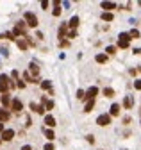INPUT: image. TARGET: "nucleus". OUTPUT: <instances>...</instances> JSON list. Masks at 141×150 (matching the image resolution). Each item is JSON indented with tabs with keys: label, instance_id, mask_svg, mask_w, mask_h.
I'll list each match as a JSON object with an SVG mask.
<instances>
[{
	"label": "nucleus",
	"instance_id": "obj_31",
	"mask_svg": "<svg viewBox=\"0 0 141 150\" xmlns=\"http://www.w3.org/2000/svg\"><path fill=\"white\" fill-rule=\"evenodd\" d=\"M43 150H56V148H54V145H52V143H46Z\"/></svg>",
	"mask_w": 141,
	"mask_h": 150
},
{
	"label": "nucleus",
	"instance_id": "obj_32",
	"mask_svg": "<svg viewBox=\"0 0 141 150\" xmlns=\"http://www.w3.org/2000/svg\"><path fill=\"white\" fill-rule=\"evenodd\" d=\"M77 98H84V91L82 90H77Z\"/></svg>",
	"mask_w": 141,
	"mask_h": 150
},
{
	"label": "nucleus",
	"instance_id": "obj_20",
	"mask_svg": "<svg viewBox=\"0 0 141 150\" xmlns=\"http://www.w3.org/2000/svg\"><path fill=\"white\" fill-rule=\"evenodd\" d=\"M23 79L27 80V82H36V84L39 82L38 79H32V77H30V73H29V72H25V73H23Z\"/></svg>",
	"mask_w": 141,
	"mask_h": 150
},
{
	"label": "nucleus",
	"instance_id": "obj_1",
	"mask_svg": "<svg viewBox=\"0 0 141 150\" xmlns=\"http://www.w3.org/2000/svg\"><path fill=\"white\" fill-rule=\"evenodd\" d=\"M23 18H25V23L29 25V27H38V16L34 15V13L27 11L25 15H23Z\"/></svg>",
	"mask_w": 141,
	"mask_h": 150
},
{
	"label": "nucleus",
	"instance_id": "obj_6",
	"mask_svg": "<svg viewBox=\"0 0 141 150\" xmlns=\"http://www.w3.org/2000/svg\"><path fill=\"white\" fill-rule=\"evenodd\" d=\"M13 138H15V131L13 129H4V132H2V141H11Z\"/></svg>",
	"mask_w": 141,
	"mask_h": 150
},
{
	"label": "nucleus",
	"instance_id": "obj_22",
	"mask_svg": "<svg viewBox=\"0 0 141 150\" xmlns=\"http://www.w3.org/2000/svg\"><path fill=\"white\" fill-rule=\"evenodd\" d=\"M113 18H115L113 13H102V20H104V22H113Z\"/></svg>",
	"mask_w": 141,
	"mask_h": 150
},
{
	"label": "nucleus",
	"instance_id": "obj_18",
	"mask_svg": "<svg viewBox=\"0 0 141 150\" xmlns=\"http://www.w3.org/2000/svg\"><path fill=\"white\" fill-rule=\"evenodd\" d=\"M93 107H95V98H91V100H88V104H86V107H84V111H86V113H89V111H93Z\"/></svg>",
	"mask_w": 141,
	"mask_h": 150
},
{
	"label": "nucleus",
	"instance_id": "obj_3",
	"mask_svg": "<svg viewBox=\"0 0 141 150\" xmlns=\"http://www.w3.org/2000/svg\"><path fill=\"white\" fill-rule=\"evenodd\" d=\"M9 82H11V80H9V77H7V75H5V73H2V75H0V93H7V90H9Z\"/></svg>",
	"mask_w": 141,
	"mask_h": 150
},
{
	"label": "nucleus",
	"instance_id": "obj_30",
	"mask_svg": "<svg viewBox=\"0 0 141 150\" xmlns=\"http://www.w3.org/2000/svg\"><path fill=\"white\" fill-rule=\"evenodd\" d=\"M52 15L54 16H61V7H56V9L52 11Z\"/></svg>",
	"mask_w": 141,
	"mask_h": 150
},
{
	"label": "nucleus",
	"instance_id": "obj_9",
	"mask_svg": "<svg viewBox=\"0 0 141 150\" xmlns=\"http://www.w3.org/2000/svg\"><path fill=\"white\" fill-rule=\"evenodd\" d=\"M11 118V113L7 109H0V123H4V121H7Z\"/></svg>",
	"mask_w": 141,
	"mask_h": 150
},
{
	"label": "nucleus",
	"instance_id": "obj_12",
	"mask_svg": "<svg viewBox=\"0 0 141 150\" xmlns=\"http://www.w3.org/2000/svg\"><path fill=\"white\" fill-rule=\"evenodd\" d=\"M2 106H4V109H9V106H11V98H9L7 93L2 95Z\"/></svg>",
	"mask_w": 141,
	"mask_h": 150
},
{
	"label": "nucleus",
	"instance_id": "obj_33",
	"mask_svg": "<svg viewBox=\"0 0 141 150\" xmlns=\"http://www.w3.org/2000/svg\"><path fill=\"white\" fill-rule=\"evenodd\" d=\"M77 36V31H70L68 32V38H75Z\"/></svg>",
	"mask_w": 141,
	"mask_h": 150
},
{
	"label": "nucleus",
	"instance_id": "obj_15",
	"mask_svg": "<svg viewBox=\"0 0 141 150\" xmlns=\"http://www.w3.org/2000/svg\"><path fill=\"white\" fill-rule=\"evenodd\" d=\"M16 45H18L20 50H27V48H29V41H27V39H18Z\"/></svg>",
	"mask_w": 141,
	"mask_h": 150
},
{
	"label": "nucleus",
	"instance_id": "obj_4",
	"mask_svg": "<svg viewBox=\"0 0 141 150\" xmlns=\"http://www.w3.org/2000/svg\"><path fill=\"white\" fill-rule=\"evenodd\" d=\"M13 36H25V22H18L15 31H13Z\"/></svg>",
	"mask_w": 141,
	"mask_h": 150
},
{
	"label": "nucleus",
	"instance_id": "obj_40",
	"mask_svg": "<svg viewBox=\"0 0 141 150\" xmlns=\"http://www.w3.org/2000/svg\"><path fill=\"white\" fill-rule=\"evenodd\" d=\"M0 132H4V123H0Z\"/></svg>",
	"mask_w": 141,
	"mask_h": 150
},
{
	"label": "nucleus",
	"instance_id": "obj_38",
	"mask_svg": "<svg viewBox=\"0 0 141 150\" xmlns=\"http://www.w3.org/2000/svg\"><path fill=\"white\" fill-rule=\"evenodd\" d=\"M88 141H89V143H95V138H93V136L89 134V136H88Z\"/></svg>",
	"mask_w": 141,
	"mask_h": 150
},
{
	"label": "nucleus",
	"instance_id": "obj_5",
	"mask_svg": "<svg viewBox=\"0 0 141 150\" xmlns=\"http://www.w3.org/2000/svg\"><path fill=\"white\" fill-rule=\"evenodd\" d=\"M97 123H98L100 127L109 125V123H111V116H109V114H100V116L97 118Z\"/></svg>",
	"mask_w": 141,
	"mask_h": 150
},
{
	"label": "nucleus",
	"instance_id": "obj_36",
	"mask_svg": "<svg viewBox=\"0 0 141 150\" xmlns=\"http://www.w3.org/2000/svg\"><path fill=\"white\" fill-rule=\"evenodd\" d=\"M59 46H68V41H63L61 39V41H59Z\"/></svg>",
	"mask_w": 141,
	"mask_h": 150
},
{
	"label": "nucleus",
	"instance_id": "obj_24",
	"mask_svg": "<svg viewBox=\"0 0 141 150\" xmlns=\"http://www.w3.org/2000/svg\"><path fill=\"white\" fill-rule=\"evenodd\" d=\"M129 38H130V39H132V38H134V39L139 38V31H138V29H132V31L129 32Z\"/></svg>",
	"mask_w": 141,
	"mask_h": 150
},
{
	"label": "nucleus",
	"instance_id": "obj_13",
	"mask_svg": "<svg viewBox=\"0 0 141 150\" xmlns=\"http://www.w3.org/2000/svg\"><path fill=\"white\" fill-rule=\"evenodd\" d=\"M68 27H70L71 31H75L77 27H79V16H73V18L70 20V22H68Z\"/></svg>",
	"mask_w": 141,
	"mask_h": 150
},
{
	"label": "nucleus",
	"instance_id": "obj_11",
	"mask_svg": "<svg viewBox=\"0 0 141 150\" xmlns=\"http://www.w3.org/2000/svg\"><path fill=\"white\" fill-rule=\"evenodd\" d=\"M116 4L115 2H102V9H105L104 13H111V9H115Z\"/></svg>",
	"mask_w": 141,
	"mask_h": 150
},
{
	"label": "nucleus",
	"instance_id": "obj_27",
	"mask_svg": "<svg viewBox=\"0 0 141 150\" xmlns=\"http://www.w3.org/2000/svg\"><path fill=\"white\" fill-rule=\"evenodd\" d=\"M34 111H36L38 114H45V107H43V106H38V104H36V107H34Z\"/></svg>",
	"mask_w": 141,
	"mask_h": 150
},
{
	"label": "nucleus",
	"instance_id": "obj_28",
	"mask_svg": "<svg viewBox=\"0 0 141 150\" xmlns=\"http://www.w3.org/2000/svg\"><path fill=\"white\" fill-rule=\"evenodd\" d=\"M50 80H43V82H41V88H43V90H50Z\"/></svg>",
	"mask_w": 141,
	"mask_h": 150
},
{
	"label": "nucleus",
	"instance_id": "obj_10",
	"mask_svg": "<svg viewBox=\"0 0 141 150\" xmlns=\"http://www.w3.org/2000/svg\"><path fill=\"white\" fill-rule=\"evenodd\" d=\"M45 123H46V127H56V118H54L52 116V114H46V116H45Z\"/></svg>",
	"mask_w": 141,
	"mask_h": 150
},
{
	"label": "nucleus",
	"instance_id": "obj_26",
	"mask_svg": "<svg viewBox=\"0 0 141 150\" xmlns=\"http://www.w3.org/2000/svg\"><path fill=\"white\" fill-rule=\"evenodd\" d=\"M45 136H46L48 139H54V138H56V136H54V131H52V129H45Z\"/></svg>",
	"mask_w": 141,
	"mask_h": 150
},
{
	"label": "nucleus",
	"instance_id": "obj_7",
	"mask_svg": "<svg viewBox=\"0 0 141 150\" xmlns=\"http://www.w3.org/2000/svg\"><path fill=\"white\" fill-rule=\"evenodd\" d=\"M11 109H13L15 113H20V111L23 109V104H22V100H20V98H15V100H11Z\"/></svg>",
	"mask_w": 141,
	"mask_h": 150
},
{
	"label": "nucleus",
	"instance_id": "obj_29",
	"mask_svg": "<svg viewBox=\"0 0 141 150\" xmlns=\"http://www.w3.org/2000/svg\"><path fill=\"white\" fill-rule=\"evenodd\" d=\"M105 52H107V54H116V46H107Z\"/></svg>",
	"mask_w": 141,
	"mask_h": 150
},
{
	"label": "nucleus",
	"instance_id": "obj_23",
	"mask_svg": "<svg viewBox=\"0 0 141 150\" xmlns=\"http://www.w3.org/2000/svg\"><path fill=\"white\" fill-rule=\"evenodd\" d=\"M104 95L105 97H115V90H113V88H104Z\"/></svg>",
	"mask_w": 141,
	"mask_h": 150
},
{
	"label": "nucleus",
	"instance_id": "obj_21",
	"mask_svg": "<svg viewBox=\"0 0 141 150\" xmlns=\"http://www.w3.org/2000/svg\"><path fill=\"white\" fill-rule=\"evenodd\" d=\"M29 72H30V73H34V75H38V73H39V68H38V64L30 63V64H29Z\"/></svg>",
	"mask_w": 141,
	"mask_h": 150
},
{
	"label": "nucleus",
	"instance_id": "obj_39",
	"mask_svg": "<svg viewBox=\"0 0 141 150\" xmlns=\"http://www.w3.org/2000/svg\"><path fill=\"white\" fill-rule=\"evenodd\" d=\"M22 150H32V148H30L29 145H25V147H22Z\"/></svg>",
	"mask_w": 141,
	"mask_h": 150
},
{
	"label": "nucleus",
	"instance_id": "obj_14",
	"mask_svg": "<svg viewBox=\"0 0 141 150\" xmlns=\"http://www.w3.org/2000/svg\"><path fill=\"white\" fill-rule=\"evenodd\" d=\"M132 104H134L132 97H130V95H127V97L123 98V107H125V109H132Z\"/></svg>",
	"mask_w": 141,
	"mask_h": 150
},
{
	"label": "nucleus",
	"instance_id": "obj_25",
	"mask_svg": "<svg viewBox=\"0 0 141 150\" xmlns=\"http://www.w3.org/2000/svg\"><path fill=\"white\" fill-rule=\"evenodd\" d=\"M66 29H68V25H66V23H63L61 27H59V36H61V38L66 34Z\"/></svg>",
	"mask_w": 141,
	"mask_h": 150
},
{
	"label": "nucleus",
	"instance_id": "obj_34",
	"mask_svg": "<svg viewBox=\"0 0 141 150\" xmlns=\"http://www.w3.org/2000/svg\"><path fill=\"white\" fill-rule=\"evenodd\" d=\"M134 88H136V90H141V80H136V82H134Z\"/></svg>",
	"mask_w": 141,
	"mask_h": 150
},
{
	"label": "nucleus",
	"instance_id": "obj_19",
	"mask_svg": "<svg viewBox=\"0 0 141 150\" xmlns=\"http://www.w3.org/2000/svg\"><path fill=\"white\" fill-rule=\"evenodd\" d=\"M97 63H100V64H102V63H107V54H97Z\"/></svg>",
	"mask_w": 141,
	"mask_h": 150
},
{
	"label": "nucleus",
	"instance_id": "obj_16",
	"mask_svg": "<svg viewBox=\"0 0 141 150\" xmlns=\"http://www.w3.org/2000/svg\"><path fill=\"white\" fill-rule=\"evenodd\" d=\"M118 114H120V104H113V106H111L109 116H118Z\"/></svg>",
	"mask_w": 141,
	"mask_h": 150
},
{
	"label": "nucleus",
	"instance_id": "obj_17",
	"mask_svg": "<svg viewBox=\"0 0 141 150\" xmlns=\"http://www.w3.org/2000/svg\"><path fill=\"white\" fill-rule=\"evenodd\" d=\"M43 107L50 111V109H54V102H52V100H48L46 97H43Z\"/></svg>",
	"mask_w": 141,
	"mask_h": 150
},
{
	"label": "nucleus",
	"instance_id": "obj_35",
	"mask_svg": "<svg viewBox=\"0 0 141 150\" xmlns=\"http://www.w3.org/2000/svg\"><path fill=\"white\" fill-rule=\"evenodd\" d=\"M18 88H20V90H23V88H25V82H23V80H18Z\"/></svg>",
	"mask_w": 141,
	"mask_h": 150
},
{
	"label": "nucleus",
	"instance_id": "obj_37",
	"mask_svg": "<svg viewBox=\"0 0 141 150\" xmlns=\"http://www.w3.org/2000/svg\"><path fill=\"white\" fill-rule=\"evenodd\" d=\"M41 7L46 9V7H48V2H45V0H43V2H41Z\"/></svg>",
	"mask_w": 141,
	"mask_h": 150
},
{
	"label": "nucleus",
	"instance_id": "obj_2",
	"mask_svg": "<svg viewBox=\"0 0 141 150\" xmlns=\"http://www.w3.org/2000/svg\"><path fill=\"white\" fill-rule=\"evenodd\" d=\"M129 45H130L129 34H127V32H122V34H120V38H118V46H120V48H129Z\"/></svg>",
	"mask_w": 141,
	"mask_h": 150
},
{
	"label": "nucleus",
	"instance_id": "obj_8",
	"mask_svg": "<svg viewBox=\"0 0 141 150\" xmlns=\"http://www.w3.org/2000/svg\"><path fill=\"white\" fill-rule=\"evenodd\" d=\"M97 93H98V88H97V86H91L89 90L84 93V97H88V98L91 100V98H95V97H97Z\"/></svg>",
	"mask_w": 141,
	"mask_h": 150
}]
</instances>
